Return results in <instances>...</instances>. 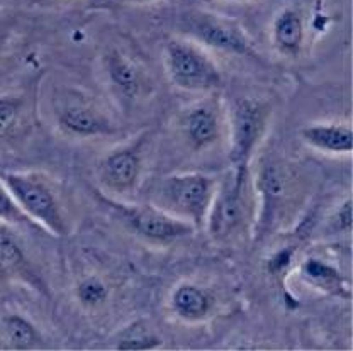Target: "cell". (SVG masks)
Instances as JSON below:
<instances>
[{
	"label": "cell",
	"instance_id": "obj_1",
	"mask_svg": "<svg viewBox=\"0 0 353 351\" xmlns=\"http://www.w3.org/2000/svg\"><path fill=\"white\" fill-rule=\"evenodd\" d=\"M252 212L248 164L234 167L216 187L209 209L208 231L216 241H231L245 233Z\"/></svg>",
	"mask_w": 353,
	"mask_h": 351
},
{
	"label": "cell",
	"instance_id": "obj_2",
	"mask_svg": "<svg viewBox=\"0 0 353 351\" xmlns=\"http://www.w3.org/2000/svg\"><path fill=\"white\" fill-rule=\"evenodd\" d=\"M256 189L262 195L260 231L268 234L272 229L290 217L303 197V182L292 164L270 160L260 168Z\"/></svg>",
	"mask_w": 353,
	"mask_h": 351
},
{
	"label": "cell",
	"instance_id": "obj_3",
	"mask_svg": "<svg viewBox=\"0 0 353 351\" xmlns=\"http://www.w3.org/2000/svg\"><path fill=\"white\" fill-rule=\"evenodd\" d=\"M216 180L204 173H180L161 180L154 193L157 207L202 228L216 193Z\"/></svg>",
	"mask_w": 353,
	"mask_h": 351
},
{
	"label": "cell",
	"instance_id": "obj_4",
	"mask_svg": "<svg viewBox=\"0 0 353 351\" xmlns=\"http://www.w3.org/2000/svg\"><path fill=\"white\" fill-rule=\"evenodd\" d=\"M0 182L32 222H38L57 236L68 234V224L61 214L60 204L44 182L17 171H0Z\"/></svg>",
	"mask_w": 353,
	"mask_h": 351
},
{
	"label": "cell",
	"instance_id": "obj_5",
	"mask_svg": "<svg viewBox=\"0 0 353 351\" xmlns=\"http://www.w3.org/2000/svg\"><path fill=\"white\" fill-rule=\"evenodd\" d=\"M165 63L174 85L189 92H211L223 85V76L214 61L197 46L185 41H170L165 47Z\"/></svg>",
	"mask_w": 353,
	"mask_h": 351
},
{
	"label": "cell",
	"instance_id": "obj_6",
	"mask_svg": "<svg viewBox=\"0 0 353 351\" xmlns=\"http://www.w3.org/2000/svg\"><path fill=\"white\" fill-rule=\"evenodd\" d=\"M99 199L116 211L132 233L153 243H174L194 233L190 222L175 217L157 206H126L102 195H99Z\"/></svg>",
	"mask_w": 353,
	"mask_h": 351
},
{
	"label": "cell",
	"instance_id": "obj_7",
	"mask_svg": "<svg viewBox=\"0 0 353 351\" xmlns=\"http://www.w3.org/2000/svg\"><path fill=\"white\" fill-rule=\"evenodd\" d=\"M180 28L185 34L197 39L199 43H204L205 46L236 54V56L259 60L255 47L252 46L240 25L234 24L233 21L224 19L216 14L202 12V10H190L182 16Z\"/></svg>",
	"mask_w": 353,
	"mask_h": 351
},
{
	"label": "cell",
	"instance_id": "obj_8",
	"mask_svg": "<svg viewBox=\"0 0 353 351\" xmlns=\"http://www.w3.org/2000/svg\"><path fill=\"white\" fill-rule=\"evenodd\" d=\"M270 107L256 98L243 97L234 102L231 116L230 160L234 167L248 164L253 151L262 140L267 127Z\"/></svg>",
	"mask_w": 353,
	"mask_h": 351
},
{
	"label": "cell",
	"instance_id": "obj_9",
	"mask_svg": "<svg viewBox=\"0 0 353 351\" xmlns=\"http://www.w3.org/2000/svg\"><path fill=\"white\" fill-rule=\"evenodd\" d=\"M182 138L194 151L209 148L221 136V116L214 102H199L179 117Z\"/></svg>",
	"mask_w": 353,
	"mask_h": 351
},
{
	"label": "cell",
	"instance_id": "obj_10",
	"mask_svg": "<svg viewBox=\"0 0 353 351\" xmlns=\"http://www.w3.org/2000/svg\"><path fill=\"white\" fill-rule=\"evenodd\" d=\"M141 173L139 146H124L105 156L97 167V177L105 189L128 192L136 185Z\"/></svg>",
	"mask_w": 353,
	"mask_h": 351
},
{
	"label": "cell",
	"instance_id": "obj_11",
	"mask_svg": "<svg viewBox=\"0 0 353 351\" xmlns=\"http://www.w3.org/2000/svg\"><path fill=\"white\" fill-rule=\"evenodd\" d=\"M0 280L19 281L38 290L39 294L48 295L46 285L41 277L34 272L21 244L3 228H0Z\"/></svg>",
	"mask_w": 353,
	"mask_h": 351
},
{
	"label": "cell",
	"instance_id": "obj_12",
	"mask_svg": "<svg viewBox=\"0 0 353 351\" xmlns=\"http://www.w3.org/2000/svg\"><path fill=\"white\" fill-rule=\"evenodd\" d=\"M58 123L66 134L75 138H97L114 133L112 124L101 112L83 104L65 107L60 112Z\"/></svg>",
	"mask_w": 353,
	"mask_h": 351
},
{
	"label": "cell",
	"instance_id": "obj_13",
	"mask_svg": "<svg viewBox=\"0 0 353 351\" xmlns=\"http://www.w3.org/2000/svg\"><path fill=\"white\" fill-rule=\"evenodd\" d=\"M301 138L311 148L333 155H350L353 134L345 124H312L301 131Z\"/></svg>",
	"mask_w": 353,
	"mask_h": 351
},
{
	"label": "cell",
	"instance_id": "obj_14",
	"mask_svg": "<svg viewBox=\"0 0 353 351\" xmlns=\"http://www.w3.org/2000/svg\"><path fill=\"white\" fill-rule=\"evenodd\" d=\"M105 72H108L114 89L123 97L132 100L141 94L143 85H145L143 72L139 70L134 61H131L117 50L109 51L105 56Z\"/></svg>",
	"mask_w": 353,
	"mask_h": 351
},
{
	"label": "cell",
	"instance_id": "obj_15",
	"mask_svg": "<svg viewBox=\"0 0 353 351\" xmlns=\"http://www.w3.org/2000/svg\"><path fill=\"white\" fill-rule=\"evenodd\" d=\"M272 34H274L275 46L281 53L296 56L304 43V21L299 10H281L274 19Z\"/></svg>",
	"mask_w": 353,
	"mask_h": 351
},
{
	"label": "cell",
	"instance_id": "obj_16",
	"mask_svg": "<svg viewBox=\"0 0 353 351\" xmlns=\"http://www.w3.org/2000/svg\"><path fill=\"white\" fill-rule=\"evenodd\" d=\"M212 297L208 290L192 284H183L172 295V309L185 321H201L211 312Z\"/></svg>",
	"mask_w": 353,
	"mask_h": 351
},
{
	"label": "cell",
	"instance_id": "obj_17",
	"mask_svg": "<svg viewBox=\"0 0 353 351\" xmlns=\"http://www.w3.org/2000/svg\"><path fill=\"white\" fill-rule=\"evenodd\" d=\"M7 341L16 350H31L41 343L38 329L21 314H7L2 319Z\"/></svg>",
	"mask_w": 353,
	"mask_h": 351
},
{
	"label": "cell",
	"instance_id": "obj_18",
	"mask_svg": "<svg viewBox=\"0 0 353 351\" xmlns=\"http://www.w3.org/2000/svg\"><path fill=\"white\" fill-rule=\"evenodd\" d=\"M24 119V102L19 97H0V141L12 140L19 134Z\"/></svg>",
	"mask_w": 353,
	"mask_h": 351
},
{
	"label": "cell",
	"instance_id": "obj_19",
	"mask_svg": "<svg viewBox=\"0 0 353 351\" xmlns=\"http://www.w3.org/2000/svg\"><path fill=\"white\" fill-rule=\"evenodd\" d=\"M303 275L323 288H341V275L330 265L323 263L318 258H309L303 265Z\"/></svg>",
	"mask_w": 353,
	"mask_h": 351
},
{
	"label": "cell",
	"instance_id": "obj_20",
	"mask_svg": "<svg viewBox=\"0 0 353 351\" xmlns=\"http://www.w3.org/2000/svg\"><path fill=\"white\" fill-rule=\"evenodd\" d=\"M109 288L101 279L95 277H88L77 285V299L82 302L83 306L95 307L101 306L102 302L108 301Z\"/></svg>",
	"mask_w": 353,
	"mask_h": 351
},
{
	"label": "cell",
	"instance_id": "obj_21",
	"mask_svg": "<svg viewBox=\"0 0 353 351\" xmlns=\"http://www.w3.org/2000/svg\"><path fill=\"white\" fill-rule=\"evenodd\" d=\"M0 221L7 224H32L31 219L24 214V211L17 206L14 197L0 182Z\"/></svg>",
	"mask_w": 353,
	"mask_h": 351
},
{
	"label": "cell",
	"instance_id": "obj_22",
	"mask_svg": "<svg viewBox=\"0 0 353 351\" xmlns=\"http://www.w3.org/2000/svg\"><path fill=\"white\" fill-rule=\"evenodd\" d=\"M160 346V338L139 329L138 332H130L126 338L117 343V350H154Z\"/></svg>",
	"mask_w": 353,
	"mask_h": 351
},
{
	"label": "cell",
	"instance_id": "obj_23",
	"mask_svg": "<svg viewBox=\"0 0 353 351\" xmlns=\"http://www.w3.org/2000/svg\"><path fill=\"white\" fill-rule=\"evenodd\" d=\"M130 2H136V3H146V2H153V0H130Z\"/></svg>",
	"mask_w": 353,
	"mask_h": 351
},
{
	"label": "cell",
	"instance_id": "obj_24",
	"mask_svg": "<svg viewBox=\"0 0 353 351\" xmlns=\"http://www.w3.org/2000/svg\"><path fill=\"white\" fill-rule=\"evenodd\" d=\"M0 2H2V0H0Z\"/></svg>",
	"mask_w": 353,
	"mask_h": 351
}]
</instances>
